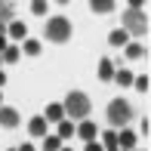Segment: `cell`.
I'll return each instance as SVG.
<instances>
[{"mask_svg":"<svg viewBox=\"0 0 151 151\" xmlns=\"http://www.w3.org/2000/svg\"><path fill=\"white\" fill-rule=\"evenodd\" d=\"M62 111H68V120H86L90 117V99L83 93H68V102L62 105Z\"/></svg>","mask_w":151,"mask_h":151,"instance_id":"6da1fadb","label":"cell"},{"mask_svg":"<svg viewBox=\"0 0 151 151\" xmlns=\"http://www.w3.org/2000/svg\"><path fill=\"white\" fill-rule=\"evenodd\" d=\"M46 40H52V43H65L68 37H71V22H68L65 16H56L46 22V31H43Z\"/></svg>","mask_w":151,"mask_h":151,"instance_id":"7a4b0ae2","label":"cell"},{"mask_svg":"<svg viewBox=\"0 0 151 151\" xmlns=\"http://www.w3.org/2000/svg\"><path fill=\"white\" fill-rule=\"evenodd\" d=\"M133 117V108H129L127 99H114L111 105H108V120L114 123V127H123V123H129Z\"/></svg>","mask_w":151,"mask_h":151,"instance_id":"3957f363","label":"cell"},{"mask_svg":"<svg viewBox=\"0 0 151 151\" xmlns=\"http://www.w3.org/2000/svg\"><path fill=\"white\" fill-rule=\"evenodd\" d=\"M123 28L133 31V34H145V31H148L145 12H142V9H127V12H123Z\"/></svg>","mask_w":151,"mask_h":151,"instance_id":"277c9868","label":"cell"},{"mask_svg":"<svg viewBox=\"0 0 151 151\" xmlns=\"http://www.w3.org/2000/svg\"><path fill=\"white\" fill-rule=\"evenodd\" d=\"M74 133L86 142H96V123L93 120H80V127H74Z\"/></svg>","mask_w":151,"mask_h":151,"instance_id":"5b68a950","label":"cell"},{"mask_svg":"<svg viewBox=\"0 0 151 151\" xmlns=\"http://www.w3.org/2000/svg\"><path fill=\"white\" fill-rule=\"evenodd\" d=\"M0 123L3 127H19V111L16 108H0Z\"/></svg>","mask_w":151,"mask_h":151,"instance_id":"8992f818","label":"cell"},{"mask_svg":"<svg viewBox=\"0 0 151 151\" xmlns=\"http://www.w3.org/2000/svg\"><path fill=\"white\" fill-rule=\"evenodd\" d=\"M6 34H9V37H16V40H28V28H25L22 22H9Z\"/></svg>","mask_w":151,"mask_h":151,"instance_id":"52a82bcc","label":"cell"},{"mask_svg":"<svg viewBox=\"0 0 151 151\" xmlns=\"http://www.w3.org/2000/svg\"><path fill=\"white\" fill-rule=\"evenodd\" d=\"M28 133H31V136H37V139H40V136H46V120H43V117H31Z\"/></svg>","mask_w":151,"mask_h":151,"instance_id":"ba28073f","label":"cell"},{"mask_svg":"<svg viewBox=\"0 0 151 151\" xmlns=\"http://www.w3.org/2000/svg\"><path fill=\"white\" fill-rule=\"evenodd\" d=\"M117 145H120V151H129V148L136 145V136H133V133H127V129H123V133L117 136Z\"/></svg>","mask_w":151,"mask_h":151,"instance_id":"9c48e42d","label":"cell"},{"mask_svg":"<svg viewBox=\"0 0 151 151\" xmlns=\"http://www.w3.org/2000/svg\"><path fill=\"white\" fill-rule=\"evenodd\" d=\"M99 77L102 80H114V65L108 59H102V65H99Z\"/></svg>","mask_w":151,"mask_h":151,"instance_id":"30bf717a","label":"cell"},{"mask_svg":"<svg viewBox=\"0 0 151 151\" xmlns=\"http://www.w3.org/2000/svg\"><path fill=\"white\" fill-rule=\"evenodd\" d=\"M43 120H65V111H62V105H50V108H46V117Z\"/></svg>","mask_w":151,"mask_h":151,"instance_id":"8fae6325","label":"cell"},{"mask_svg":"<svg viewBox=\"0 0 151 151\" xmlns=\"http://www.w3.org/2000/svg\"><path fill=\"white\" fill-rule=\"evenodd\" d=\"M90 6H93V9H96V12H111V9H114V6H117V3H114V0H93V3H90Z\"/></svg>","mask_w":151,"mask_h":151,"instance_id":"7c38bea8","label":"cell"},{"mask_svg":"<svg viewBox=\"0 0 151 151\" xmlns=\"http://www.w3.org/2000/svg\"><path fill=\"white\" fill-rule=\"evenodd\" d=\"M74 136V123L71 120H59V139H71Z\"/></svg>","mask_w":151,"mask_h":151,"instance_id":"4fadbf2b","label":"cell"},{"mask_svg":"<svg viewBox=\"0 0 151 151\" xmlns=\"http://www.w3.org/2000/svg\"><path fill=\"white\" fill-rule=\"evenodd\" d=\"M102 145H105V151H117V133H114V129H108L105 139H102Z\"/></svg>","mask_w":151,"mask_h":151,"instance_id":"5bb4252c","label":"cell"},{"mask_svg":"<svg viewBox=\"0 0 151 151\" xmlns=\"http://www.w3.org/2000/svg\"><path fill=\"white\" fill-rule=\"evenodd\" d=\"M43 148L46 151H59L62 148V139H59V136H43Z\"/></svg>","mask_w":151,"mask_h":151,"instance_id":"9a60e30c","label":"cell"},{"mask_svg":"<svg viewBox=\"0 0 151 151\" xmlns=\"http://www.w3.org/2000/svg\"><path fill=\"white\" fill-rule=\"evenodd\" d=\"M114 80H117L120 86H129V83H133V74H129V71H123V68H120V71H114Z\"/></svg>","mask_w":151,"mask_h":151,"instance_id":"2e32d148","label":"cell"},{"mask_svg":"<svg viewBox=\"0 0 151 151\" xmlns=\"http://www.w3.org/2000/svg\"><path fill=\"white\" fill-rule=\"evenodd\" d=\"M0 59L3 62H19V46H6V50L0 52Z\"/></svg>","mask_w":151,"mask_h":151,"instance_id":"e0dca14e","label":"cell"},{"mask_svg":"<svg viewBox=\"0 0 151 151\" xmlns=\"http://www.w3.org/2000/svg\"><path fill=\"white\" fill-rule=\"evenodd\" d=\"M111 46H127V31H111Z\"/></svg>","mask_w":151,"mask_h":151,"instance_id":"ac0fdd59","label":"cell"},{"mask_svg":"<svg viewBox=\"0 0 151 151\" xmlns=\"http://www.w3.org/2000/svg\"><path fill=\"white\" fill-rule=\"evenodd\" d=\"M9 19H12V3H0V22H9Z\"/></svg>","mask_w":151,"mask_h":151,"instance_id":"d6986e66","label":"cell"},{"mask_svg":"<svg viewBox=\"0 0 151 151\" xmlns=\"http://www.w3.org/2000/svg\"><path fill=\"white\" fill-rule=\"evenodd\" d=\"M142 52H145V50H142V43H129V46H127V59H139Z\"/></svg>","mask_w":151,"mask_h":151,"instance_id":"ffe728a7","label":"cell"},{"mask_svg":"<svg viewBox=\"0 0 151 151\" xmlns=\"http://www.w3.org/2000/svg\"><path fill=\"white\" fill-rule=\"evenodd\" d=\"M25 52H28V56H37V52H40V43H37V40H25Z\"/></svg>","mask_w":151,"mask_h":151,"instance_id":"44dd1931","label":"cell"},{"mask_svg":"<svg viewBox=\"0 0 151 151\" xmlns=\"http://www.w3.org/2000/svg\"><path fill=\"white\" fill-rule=\"evenodd\" d=\"M133 83H136L139 93H148V77H145V74H142V77H133Z\"/></svg>","mask_w":151,"mask_h":151,"instance_id":"7402d4cb","label":"cell"},{"mask_svg":"<svg viewBox=\"0 0 151 151\" xmlns=\"http://www.w3.org/2000/svg\"><path fill=\"white\" fill-rule=\"evenodd\" d=\"M31 12H34V16H43V12H46V3H43V0H34V3H31Z\"/></svg>","mask_w":151,"mask_h":151,"instance_id":"603a6c76","label":"cell"},{"mask_svg":"<svg viewBox=\"0 0 151 151\" xmlns=\"http://www.w3.org/2000/svg\"><path fill=\"white\" fill-rule=\"evenodd\" d=\"M83 151H105V148H102L99 142H86V148H83Z\"/></svg>","mask_w":151,"mask_h":151,"instance_id":"cb8c5ba5","label":"cell"},{"mask_svg":"<svg viewBox=\"0 0 151 151\" xmlns=\"http://www.w3.org/2000/svg\"><path fill=\"white\" fill-rule=\"evenodd\" d=\"M3 50H6V37L0 34V52H3Z\"/></svg>","mask_w":151,"mask_h":151,"instance_id":"d4e9b609","label":"cell"},{"mask_svg":"<svg viewBox=\"0 0 151 151\" xmlns=\"http://www.w3.org/2000/svg\"><path fill=\"white\" fill-rule=\"evenodd\" d=\"M19 151H34V145H22V148H19Z\"/></svg>","mask_w":151,"mask_h":151,"instance_id":"484cf974","label":"cell"},{"mask_svg":"<svg viewBox=\"0 0 151 151\" xmlns=\"http://www.w3.org/2000/svg\"><path fill=\"white\" fill-rule=\"evenodd\" d=\"M3 83H6V77H3V71H0V86H3Z\"/></svg>","mask_w":151,"mask_h":151,"instance_id":"4316f807","label":"cell"},{"mask_svg":"<svg viewBox=\"0 0 151 151\" xmlns=\"http://www.w3.org/2000/svg\"><path fill=\"white\" fill-rule=\"evenodd\" d=\"M59 151H71V148H59Z\"/></svg>","mask_w":151,"mask_h":151,"instance_id":"83f0119b","label":"cell"},{"mask_svg":"<svg viewBox=\"0 0 151 151\" xmlns=\"http://www.w3.org/2000/svg\"><path fill=\"white\" fill-rule=\"evenodd\" d=\"M0 62H3V59H0Z\"/></svg>","mask_w":151,"mask_h":151,"instance_id":"f1b7e54d","label":"cell"},{"mask_svg":"<svg viewBox=\"0 0 151 151\" xmlns=\"http://www.w3.org/2000/svg\"><path fill=\"white\" fill-rule=\"evenodd\" d=\"M117 151H120V148H117Z\"/></svg>","mask_w":151,"mask_h":151,"instance_id":"f546056e","label":"cell"}]
</instances>
